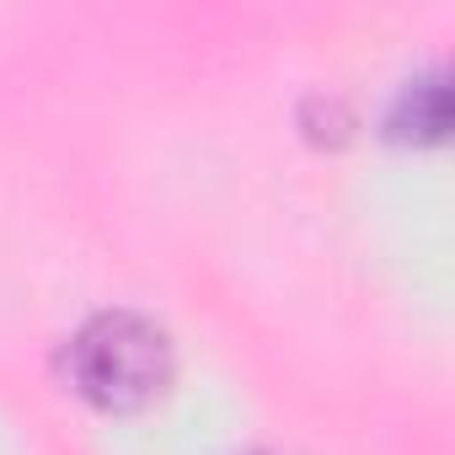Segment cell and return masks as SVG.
I'll use <instances>...</instances> for the list:
<instances>
[{
  "label": "cell",
  "mask_w": 455,
  "mask_h": 455,
  "mask_svg": "<svg viewBox=\"0 0 455 455\" xmlns=\"http://www.w3.org/2000/svg\"><path fill=\"white\" fill-rule=\"evenodd\" d=\"M177 348L161 322L140 311H97L65 343V380L97 412H140L166 396Z\"/></svg>",
  "instance_id": "1"
},
{
  "label": "cell",
  "mask_w": 455,
  "mask_h": 455,
  "mask_svg": "<svg viewBox=\"0 0 455 455\" xmlns=\"http://www.w3.org/2000/svg\"><path fill=\"white\" fill-rule=\"evenodd\" d=\"M450 134V86H444V70H428V76H412L391 108H386V140L396 145H439Z\"/></svg>",
  "instance_id": "2"
}]
</instances>
